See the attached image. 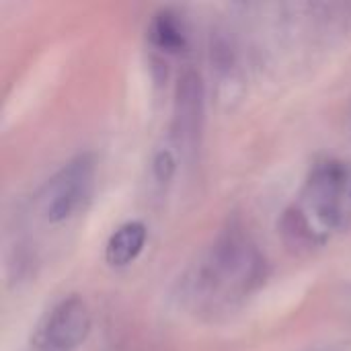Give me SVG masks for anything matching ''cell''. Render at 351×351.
<instances>
[{
	"instance_id": "6da1fadb",
	"label": "cell",
	"mask_w": 351,
	"mask_h": 351,
	"mask_svg": "<svg viewBox=\"0 0 351 351\" xmlns=\"http://www.w3.org/2000/svg\"><path fill=\"white\" fill-rule=\"evenodd\" d=\"M263 280V257L239 224H228L183 280L185 298L199 313L237 304Z\"/></svg>"
},
{
	"instance_id": "7a4b0ae2",
	"label": "cell",
	"mask_w": 351,
	"mask_h": 351,
	"mask_svg": "<svg viewBox=\"0 0 351 351\" xmlns=\"http://www.w3.org/2000/svg\"><path fill=\"white\" fill-rule=\"evenodd\" d=\"M95 156L82 152L47 179L39 193V208L47 222H66L86 204L95 185Z\"/></svg>"
},
{
	"instance_id": "3957f363",
	"label": "cell",
	"mask_w": 351,
	"mask_h": 351,
	"mask_svg": "<svg viewBox=\"0 0 351 351\" xmlns=\"http://www.w3.org/2000/svg\"><path fill=\"white\" fill-rule=\"evenodd\" d=\"M90 329V313L80 296L60 300L41 321L35 341L41 351H70L84 341Z\"/></svg>"
},
{
	"instance_id": "277c9868",
	"label": "cell",
	"mask_w": 351,
	"mask_h": 351,
	"mask_svg": "<svg viewBox=\"0 0 351 351\" xmlns=\"http://www.w3.org/2000/svg\"><path fill=\"white\" fill-rule=\"evenodd\" d=\"M204 130V80L199 72L187 68L175 86L173 103V138L183 150H195L199 146Z\"/></svg>"
},
{
	"instance_id": "5b68a950",
	"label": "cell",
	"mask_w": 351,
	"mask_h": 351,
	"mask_svg": "<svg viewBox=\"0 0 351 351\" xmlns=\"http://www.w3.org/2000/svg\"><path fill=\"white\" fill-rule=\"evenodd\" d=\"M148 230L142 222L132 220L121 224L107 241L105 247V259L113 267H123L130 265L144 249L146 245Z\"/></svg>"
},
{
	"instance_id": "8992f818",
	"label": "cell",
	"mask_w": 351,
	"mask_h": 351,
	"mask_svg": "<svg viewBox=\"0 0 351 351\" xmlns=\"http://www.w3.org/2000/svg\"><path fill=\"white\" fill-rule=\"evenodd\" d=\"M148 39L154 47L175 53L187 43V35L181 19L173 10H158L148 25Z\"/></svg>"
},
{
	"instance_id": "52a82bcc",
	"label": "cell",
	"mask_w": 351,
	"mask_h": 351,
	"mask_svg": "<svg viewBox=\"0 0 351 351\" xmlns=\"http://www.w3.org/2000/svg\"><path fill=\"white\" fill-rule=\"evenodd\" d=\"M177 171V156L171 148H160L152 158V175L158 185H167Z\"/></svg>"
},
{
	"instance_id": "ba28073f",
	"label": "cell",
	"mask_w": 351,
	"mask_h": 351,
	"mask_svg": "<svg viewBox=\"0 0 351 351\" xmlns=\"http://www.w3.org/2000/svg\"><path fill=\"white\" fill-rule=\"evenodd\" d=\"M350 197H351V191H350Z\"/></svg>"
}]
</instances>
